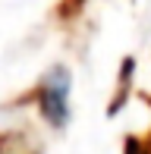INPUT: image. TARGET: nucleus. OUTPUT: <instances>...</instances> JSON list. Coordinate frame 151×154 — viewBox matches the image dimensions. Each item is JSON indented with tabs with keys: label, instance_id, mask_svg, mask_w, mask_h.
Returning a JSON list of instances; mask_svg holds the SVG:
<instances>
[{
	"label": "nucleus",
	"instance_id": "1",
	"mask_svg": "<svg viewBox=\"0 0 151 154\" xmlns=\"http://www.w3.org/2000/svg\"><path fill=\"white\" fill-rule=\"evenodd\" d=\"M38 107L51 126H66L69 120V72L63 66H54L38 88Z\"/></svg>",
	"mask_w": 151,
	"mask_h": 154
}]
</instances>
